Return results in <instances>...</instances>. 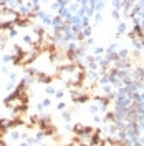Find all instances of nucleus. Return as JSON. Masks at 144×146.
I'll use <instances>...</instances> for the list:
<instances>
[{
	"mask_svg": "<svg viewBox=\"0 0 144 146\" xmlns=\"http://www.w3.org/2000/svg\"><path fill=\"white\" fill-rule=\"evenodd\" d=\"M114 118H116V116H114V113H108V115H106V121H114Z\"/></svg>",
	"mask_w": 144,
	"mask_h": 146,
	"instance_id": "nucleus-1",
	"label": "nucleus"
}]
</instances>
